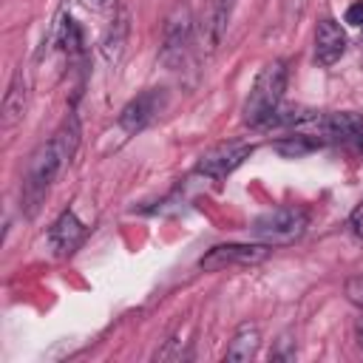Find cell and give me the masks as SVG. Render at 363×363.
<instances>
[{"label":"cell","mask_w":363,"mask_h":363,"mask_svg":"<svg viewBox=\"0 0 363 363\" xmlns=\"http://www.w3.org/2000/svg\"><path fill=\"white\" fill-rule=\"evenodd\" d=\"M79 145V122L77 116H65V122L54 130V136L48 142H43L26 164V176H23V204L28 207V216L37 213L43 196L48 193V187L54 184V179L60 176V170L71 162V156L77 153Z\"/></svg>","instance_id":"6da1fadb"},{"label":"cell","mask_w":363,"mask_h":363,"mask_svg":"<svg viewBox=\"0 0 363 363\" xmlns=\"http://www.w3.org/2000/svg\"><path fill=\"white\" fill-rule=\"evenodd\" d=\"M284 88H286V62L284 60H272L267 62L255 82H252V91L247 96V105H244V122L252 125V128H261L272 119V113L278 111L281 105V96H284Z\"/></svg>","instance_id":"7a4b0ae2"},{"label":"cell","mask_w":363,"mask_h":363,"mask_svg":"<svg viewBox=\"0 0 363 363\" xmlns=\"http://www.w3.org/2000/svg\"><path fill=\"white\" fill-rule=\"evenodd\" d=\"M306 224H309L306 210H301V207H275V210H269V213H264L252 221V235L261 238L269 247L292 244L295 238L303 235Z\"/></svg>","instance_id":"3957f363"},{"label":"cell","mask_w":363,"mask_h":363,"mask_svg":"<svg viewBox=\"0 0 363 363\" xmlns=\"http://www.w3.org/2000/svg\"><path fill=\"white\" fill-rule=\"evenodd\" d=\"M269 252H272L269 244H216L201 255L199 267L204 272H221L227 267H252L267 261Z\"/></svg>","instance_id":"277c9868"},{"label":"cell","mask_w":363,"mask_h":363,"mask_svg":"<svg viewBox=\"0 0 363 363\" xmlns=\"http://www.w3.org/2000/svg\"><path fill=\"white\" fill-rule=\"evenodd\" d=\"M164 105H167V91L164 88H147L119 111V128L125 133H139L162 116Z\"/></svg>","instance_id":"5b68a950"},{"label":"cell","mask_w":363,"mask_h":363,"mask_svg":"<svg viewBox=\"0 0 363 363\" xmlns=\"http://www.w3.org/2000/svg\"><path fill=\"white\" fill-rule=\"evenodd\" d=\"M193 43V14L184 3L173 6V11L164 20V31H162V60L167 65L182 62L184 51Z\"/></svg>","instance_id":"8992f818"},{"label":"cell","mask_w":363,"mask_h":363,"mask_svg":"<svg viewBox=\"0 0 363 363\" xmlns=\"http://www.w3.org/2000/svg\"><path fill=\"white\" fill-rule=\"evenodd\" d=\"M252 153H255V145H252V142H224V145L210 147V150L199 159L196 170L204 173V176H210V179H224V176H230L235 167H241L244 159H250Z\"/></svg>","instance_id":"52a82bcc"},{"label":"cell","mask_w":363,"mask_h":363,"mask_svg":"<svg viewBox=\"0 0 363 363\" xmlns=\"http://www.w3.org/2000/svg\"><path fill=\"white\" fill-rule=\"evenodd\" d=\"M312 125L332 142H363V116L354 111H335V113H315Z\"/></svg>","instance_id":"ba28073f"},{"label":"cell","mask_w":363,"mask_h":363,"mask_svg":"<svg viewBox=\"0 0 363 363\" xmlns=\"http://www.w3.org/2000/svg\"><path fill=\"white\" fill-rule=\"evenodd\" d=\"M233 6H235V0H207L204 14H201V26H199V34H201V43L207 51H216L221 45Z\"/></svg>","instance_id":"9c48e42d"},{"label":"cell","mask_w":363,"mask_h":363,"mask_svg":"<svg viewBox=\"0 0 363 363\" xmlns=\"http://www.w3.org/2000/svg\"><path fill=\"white\" fill-rule=\"evenodd\" d=\"M346 51V31L337 20L323 17L315 28V60L320 65H335Z\"/></svg>","instance_id":"30bf717a"},{"label":"cell","mask_w":363,"mask_h":363,"mask_svg":"<svg viewBox=\"0 0 363 363\" xmlns=\"http://www.w3.org/2000/svg\"><path fill=\"white\" fill-rule=\"evenodd\" d=\"M85 224L77 218V213L74 210H65V213H60V218L51 224V230H48V244H51V250L57 252V255H68V252H74L79 244H82V238H85Z\"/></svg>","instance_id":"8fae6325"},{"label":"cell","mask_w":363,"mask_h":363,"mask_svg":"<svg viewBox=\"0 0 363 363\" xmlns=\"http://www.w3.org/2000/svg\"><path fill=\"white\" fill-rule=\"evenodd\" d=\"M26 105H28V82H26L23 71H17L9 82L6 96H3V113H0L3 130H11L26 116Z\"/></svg>","instance_id":"7c38bea8"},{"label":"cell","mask_w":363,"mask_h":363,"mask_svg":"<svg viewBox=\"0 0 363 363\" xmlns=\"http://www.w3.org/2000/svg\"><path fill=\"white\" fill-rule=\"evenodd\" d=\"M258 346H261V332H258V326L250 323V320H244V323L235 329V335H233V340H230V346H227V352H224V360H250V357H255Z\"/></svg>","instance_id":"4fadbf2b"},{"label":"cell","mask_w":363,"mask_h":363,"mask_svg":"<svg viewBox=\"0 0 363 363\" xmlns=\"http://www.w3.org/2000/svg\"><path fill=\"white\" fill-rule=\"evenodd\" d=\"M320 145V139H309V136H286V139H281V142H275V150L281 153V156H303V153H309V150H315Z\"/></svg>","instance_id":"5bb4252c"},{"label":"cell","mask_w":363,"mask_h":363,"mask_svg":"<svg viewBox=\"0 0 363 363\" xmlns=\"http://www.w3.org/2000/svg\"><path fill=\"white\" fill-rule=\"evenodd\" d=\"M343 292H346L349 303H354L357 309H363V275H352V278L346 281Z\"/></svg>","instance_id":"9a60e30c"},{"label":"cell","mask_w":363,"mask_h":363,"mask_svg":"<svg viewBox=\"0 0 363 363\" xmlns=\"http://www.w3.org/2000/svg\"><path fill=\"white\" fill-rule=\"evenodd\" d=\"M349 227H352V233H354L357 238H363V201L352 210V216H349Z\"/></svg>","instance_id":"2e32d148"},{"label":"cell","mask_w":363,"mask_h":363,"mask_svg":"<svg viewBox=\"0 0 363 363\" xmlns=\"http://www.w3.org/2000/svg\"><path fill=\"white\" fill-rule=\"evenodd\" d=\"M346 23L363 26V0H360V3H352V6L346 9Z\"/></svg>","instance_id":"e0dca14e"},{"label":"cell","mask_w":363,"mask_h":363,"mask_svg":"<svg viewBox=\"0 0 363 363\" xmlns=\"http://www.w3.org/2000/svg\"><path fill=\"white\" fill-rule=\"evenodd\" d=\"M99 6H113V0H99Z\"/></svg>","instance_id":"ac0fdd59"}]
</instances>
